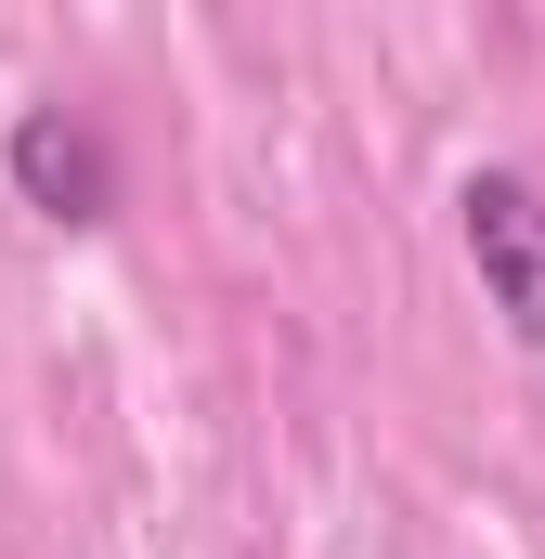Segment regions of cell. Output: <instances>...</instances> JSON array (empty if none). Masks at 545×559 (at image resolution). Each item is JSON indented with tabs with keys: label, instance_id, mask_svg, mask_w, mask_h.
<instances>
[{
	"label": "cell",
	"instance_id": "obj_1",
	"mask_svg": "<svg viewBox=\"0 0 545 559\" xmlns=\"http://www.w3.org/2000/svg\"><path fill=\"white\" fill-rule=\"evenodd\" d=\"M455 235H468V274L494 299V325L545 352V182L533 169H468L455 182Z\"/></svg>",
	"mask_w": 545,
	"mask_h": 559
},
{
	"label": "cell",
	"instance_id": "obj_2",
	"mask_svg": "<svg viewBox=\"0 0 545 559\" xmlns=\"http://www.w3.org/2000/svg\"><path fill=\"white\" fill-rule=\"evenodd\" d=\"M0 182H13L52 235H105V222H118V143H105L92 105H65V92L0 131Z\"/></svg>",
	"mask_w": 545,
	"mask_h": 559
}]
</instances>
